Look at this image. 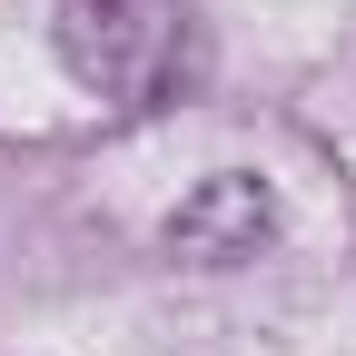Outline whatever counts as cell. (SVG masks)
Instances as JSON below:
<instances>
[{
    "label": "cell",
    "instance_id": "obj_1",
    "mask_svg": "<svg viewBox=\"0 0 356 356\" xmlns=\"http://www.w3.org/2000/svg\"><path fill=\"white\" fill-rule=\"evenodd\" d=\"M60 60L109 109H168L198 79V10L188 0H60Z\"/></svg>",
    "mask_w": 356,
    "mask_h": 356
},
{
    "label": "cell",
    "instance_id": "obj_2",
    "mask_svg": "<svg viewBox=\"0 0 356 356\" xmlns=\"http://www.w3.org/2000/svg\"><path fill=\"white\" fill-rule=\"evenodd\" d=\"M267 238H277V208H267L257 178H208V188L168 218V248L198 257V267H238V257H257Z\"/></svg>",
    "mask_w": 356,
    "mask_h": 356
}]
</instances>
